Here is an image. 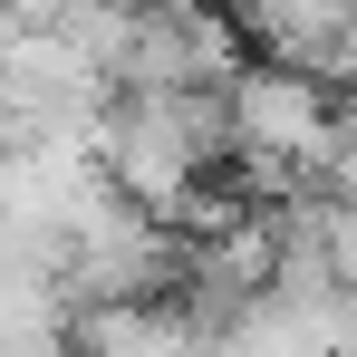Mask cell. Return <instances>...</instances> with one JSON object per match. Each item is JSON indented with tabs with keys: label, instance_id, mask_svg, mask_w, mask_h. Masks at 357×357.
Here are the masks:
<instances>
[{
	"label": "cell",
	"instance_id": "obj_1",
	"mask_svg": "<svg viewBox=\"0 0 357 357\" xmlns=\"http://www.w3.org/2000/svg\"><path fill=\"white\" fill-rule=\"evenodd\" d=\"M328 107L338 87L309 77V68H280V59H251L232 77V135H241V174L261 183L271 203L309 183L319 165V135H328Z\"/></svg>",
	"mask_w": 357,
	"mask_h": 357
},
{
	"label": "cell",
	"instance_id": "obj_2",
	"mask_svg": "<svg viewBox=\"0 0 357 357\" xmlns=\"http://www.w3.org/2000/svg\"><path fill=\"white\" fill-rule=\"evenodd\" d=\"M241 68H251V29L222 0H145L116 87H232Z\"/></svg>",
	"mask_w": 357,
	"mask_h": 357
},
{
	"label": "cell",
	"instance_id": "obj_3",
	"mask_svg": "<svg viewBox=\"0 0 357 357\" xmlns=\"http://www.w3.org/2000/svg\"><path fill=\"white\" fill-rule=\"evenodd\" d=\"M77 357H213V348L174 319V299H145V309H97V319H77Z\"/></svg>",
	"mask_w": 357,
	"mask_h": 357
},
{
	"label": "cell",
	"instance_id": "obj_4",
	"mask_svg": "<svg viewBox=\"0 0 357 357\" xmlns=\"http://www.w3.org/2000/svg\"><path fill=\"white\" fill-rule=\"evenodd\" d=\"M299 193H319V203H357V87H338L328 135H319V165H309Z\"/></svg>",
	"mask_w": 357,
	"mask_h": 357
}]
</instances>
